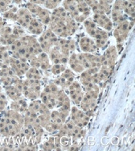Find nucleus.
I'll use <instances>...</instances> for the list:
<instances>
[{
  "instance_id": "nucleus-1",
  "label": "nucleus",
  "mask_w": 135,
  "mask_h": 151,
  "mask_svg": "<svg viewBox=\"0 0 135 151\" xmlns=\"http://www.w3.org/2000/svg\"><path fill=\"white\" fill-rule=\"evenodd\" d=\"M78 23L71 17L62 6L57 7L51 13L50 28L59 38H69L77 32Z\"/></svg>"
},
{
  "instance_id": "nucleus-2",
  "label": "nucleus",
  "mask_w": 135,
  "mask_h": 151,
  "mask_svg": "<svg viewBox=\"0 0 135 151\" xmlns=\"http://www.w3.org/2000/svg\"><path fill=\"white\" fill-rule=\"evenodd\" d=\"M0 134L3 138H10L20 134L24 125V115L8 109L0 113Z\"/></svg>"
},
{
  "instance_id": "nucleus-3",
  "label": "nucleus",
  "mask_w": 135,
  "mask_h": 151,
  "mask_svg": "<svg viewBox=\"0 0 135 151\" xmlns=\"http://www.w3.org/2000/svg\"><path fill=\"white\" fill-rule=\"evenodd\" d=\"M118 58V50L115 46H110L100 56L99 73L107 79H109L113 73Z\"/></svg>"
},
{
  "instance_id": "nucleus-4",
  "label": "nucleus",
  "mask_w": 135,
  "mask_h": 151,
  "mask_svg": "<svg viewBox=\"0 0 135 151\" xmlns=\"http://www.w3.org/2000/svg\"><path fill=\"white\" fill-rule=\"evenodd\" d=\"M60 89L61 88L52 81L50 82L40 92L39 99L50 110L56 109L57 97Z\"/></svg>"
},
{
  "instance_id": "nucleus-5",
  "label": "nucleus",
  "mask_w": 135,
  "mask_h": 151,
  "mask_svg": "<svg viewBox=\"0 0 135 151\" xmlns=\"http://www.w3.org/2000/svg\"><path fill=\"white\" fill-rule=\"evenodd\" d=\"M40 80H28L25 79L22 82V95L30 101L40 98L41 92Z\"/></svg>"
},
{
  "instance_id": "nucleus-6",
  "label": "nucleus",
  "mask_w": 135,
  "mask_h": 151,
  "mask_svg": "<svg viewBox=\"0 0 135 151\" xmlns=\"http://www.w3.org/2000/svg\"><path fill=\"white\" fill-rule=\"evenodd\" d=\"M134 21H130L129 19H126L115 25L113 35L118 44H122L127 39L134 26Z\"/></svg>"
},
{
  "instance_id": "nucleus-7",
  "label": "nucleus",
  "mask_w": 135,
  "mask_h": 151,
  "mask_svg": "<svg viewBox=\"0 0 135 151\" xmlns=\"http://www.w3.org/2000/svg\"><path fill=\"white\" fill-rule=\"evenodd\" d=\"M25 7L32 14L33 17L40 21L44 25H48L51 20V12L49 9L40 6V5L34 4L32 2H28Z\"/></svg>"
},
{
  "instance_id": "nucleus-8",
  "label": "nucleus",
  "mask_w": 135,
  "mask_h": 151,
  "mask_svg": "<svg viewBox=\"0 0 135 151\" xmlns=\"http://www.w3.org/2000/svg\"><path fill=\"white\" fill-rule=\"evenodd\" d=\"M58 39L59 37L50 28H47L40 34V37L38 38L37 40L42 48L43 51L47 54L52 47L56 44Z\"/></svg>"
},
{
  "instance_id": "nucleus-9",
  "label": "nucleus",
  "mask_w": 135,
  "mask_h": 151,
  "mask_svg": "<svg viewBox=\"0 0 135 151\" xmlns=\"http://www.w3.org/2000/svg\"><path fill=\"white\" fill-rule=\"evenodd\" d=\"M68 118L78 127L84 128L89 123L91 117L78 106H71Z\"/></svg>"
},
{
  "instance_id": "nucleus-10",
  "label": "nucleus",
  "mask_w": 135,
  "mask_h": 151,
  "mask_svg": "<svg viewBox=\"0 0 135 151\" xmlns=\"http://www.w3.org/2000/svg\"><path fill=\"white\" fill-rule=\"evenodd\" d=\"M78 59L85 69L95 67H100V56L95 53H79L77 54Z\"/></svg>"
},
{
  "instance_id": "nucleus-11",
  "label": "nucleus",
  "mask_w": 135,
  "mask_h": 151,
  "mask_svg": "<svg viewBox=\"0 0 135 151\" xmlns=\"http://www.w3.org/2000/svg\"><path fill=\"white\" fill-rule=\"evenodd\" d=\"M9 66L10 67L12 71L14 72V74L19 77L25 76L26 72L31 67L28 61L16 58L13 56L10 57V58H9Z\"/></svg>"
},
{
  "instance_id": "nucleus-12",
  "label": "nucleus",
  "mask_w": 135,
  "mask_h": 151,
  "mask_svg": "<svg viewBox=\"0 0 135 151\" xmlns=\"http://www.w3.org/2000/svg\"><path fill=\"white\" fill-rule=\"evenodd\" d=\"M68 90V96L71 102H73L75 106H78L84 95V90L78 81H73L67 88Z\"/></svg>"
},
{
  "instance_id": "nucleus-13",
  "label": "nucleus",
  "mask_w": 135,
  "mask_h": 151,
  "mask_svg": "<svg viewBox=\"0 0 135 151\" xmlns=\"http://www.w3.org/2000/svg\"><path fill=\"white\" fill-rule=\"evenodd\" d=\"M112 4L113 6H111L110 13L111 14V19L113 25H117L118 24L128 18L123 11V0H115Z\"/></svg>"
},
{
  "instance_id": "nucleus-14",
  "label": "nucleus",
  "mask_w": 135,
  "mask_h": 151,
  "mask_svg": "<svg viewBox=\"0 0 135 151\" xmlns=\"http://www.w3.org/2000/svg\"><path fill=\"white\" fill-rule=\"evenodd\" d=\"M75 80V75L71 69L66 68L60 75L57 76L56 79L53 81L61 89H67L70 85Z\"/></svg>"
},
{
  "instance_id": "nucleus-15",
  "label": "nucleus",
  "mask_w": 135,
  "mask_h": 151,
  "mask_svg": "<svg viewBox=\"0 0 135 151\" xmlns=\"http://www.w3.org/2000/svg\"><path fill=\"white\" fill-rule=\"evenodd\" d=\"M33 18V15L28 11V9L26 7H24L17 10L13 20L23 28H27L28 24Z\"/></svg>"
},
{
  "instance_id": "nucleus-16",
  "label": "nucleus",
  "mask_w": 135,
  "mask_h": 151,
  "mask_svg": "<svg viewBox=\"0 0 135 151\" xmlns=\"http://www.w3.org/2000/svg\"><path fill=\"white\" fill-rule=\"evenodd\" d=\"M92 19L99 28H102L107 32H110L113 29V23L107 14H93Z\"/></svg>"
},
{
  "instance_id": "nucleus-17",
  "label": "nucleus",
  "mask_w": 135,
  "mask_h": 151,
  "mask_svg": "<svg viewBox=\"0 0 135 151\" xmlns=\"http://www.w3.org/2000/svg\"><path fill=\"white\" fill-rule=\"evenodd\" d=\"M62 7L76 22H78V24L82 23L78 11L77 0H64L62 2Z\"/></svg>"
},
{
  "instance_id": "nucleus-18",
  "label": "nucleus",
  "mask_w": 135,
  "mask_h": 151,
  "mask_svg": "<svg viewBox=\"0 0 135 151\" xmlns=\"http://www.w3.org/2000/svg\"><path fill=\"white\" fill-rule=\"evenodd\" d=\"M96 42L97 48L99 50H104L109 40L108 32L99 28H97V32H95L93 37L92 38Z\"/></svg>"
},
{
  "instance_id": "nucleus-19",
  "label": "nucleus",
  "mask_w": 135,
  "mask_h": 151,
  "mask_svg": "<svg viewBox=\"0 0 135 151\" xmlns=\"http://www.w3.org/2000/svg\"><path fill=\"white\" fill-rule=\"evenodd\" d=\"M79 47L84 53H96L99 50L93 39L87 36L81 38L79 40Z\"/></svg>"
},
{
  "instance_id": "nucleus-20",
  "label": "nucleus",
  "mask_w": 135,
  "mask_h": 151,
  "mask_svg": "<svg viewBox=\"0 0 135 151\" xmlns=\"http://www.w3.org/2000/svg\"><path fill=\"white\" fill-rule=\"evenodd\" d=\"M5 94L7 95V99H9L11 101H16L22 98V91L21 90L17 87L16 85H9L3 87Z\"/></svg>"
},
{
  "instance_id": "nucleus-21",
  "label": "nucleus",
  "mask_w": 135,
  "mask_h": 151,
  "mask_svg": "<svg viewBox=\"0 0 135 151\" xmlns=\"http://www.w3.org/2000/svg\"><path fill=\"white\" fill-rule=\"evenodd\" d=\"M67 63H69L70 69L73 72H74V73H82L84 70H85V68L83 67L82 64L80 61V60L78 59V55H77L76 53H71L70 54Z\"/></svg>"
},
{
  "instance_id": "nucleus-22",
  "label": "nucleus",
  "mask_w": 135,
  "mask_h": 151,
  "mask_svg": "<svg viewBox=\"0 0 135 151\" xmlns=\"http://www.w3.org/2000/svg\"><path fill=\"white\" fill-rule=\"evenodd\" d=\"M26 29L28 30V32L33 35H40L44 31V24L35 17L31 20Z\"/></svg>"
},
{
  "instance_id": "nucleus-23",
  "label": "nucleus",
  "mask_w": 135,
  "mask_h": 151,
  "mask_svg": "<svg viewBox=\"0 0 135 151\" xmlns=\"http://www.w3.org/2000/svg\"><path fill=\"white\" fill-rule=\"evenodd\" d=\"M36 57H37L38 63H39V69L44 72L50 71L52 67V64H51L52 62L50 61L48 54L45 52H42L40 54L36 55Z\"/></svg>"
},
{
  "instance_id": "nucleus-24",
  "label": "nucleus",
  "mask_w": 135,
  "mask_h": 151,
  "mask_svg": "<svg viewBox=\"0 0 135 151\" xmlns=\"http://www.w3.org/2000/svg\"><path fill=\"white\" fill-rule=\"evenodd\" d=\"M10 109L14 111H16L17 113L25 114L27 109H28V102L26 101L25 99H20L16 101H12L10 105H9Z\"/></svg>"
},
{
  "instance_id": "nucleus-25",
  "label": "nucleus",
  "mask_w": 135,
  "mask_h": 151,
  "mask_svg": "<svg viewBox=\"0 0 135 151\" xmlns=\"http://www.w3.org/2000/svg\"><path fill=\"white\" fill-rule=\"evenodd\" d=\"M123 8L124 14L130 21H134L135 5L134 2L128 0H123Z\"/></svg>"
},
{
  "instance_id": "nucleus-26",
  "label": "nucleus",
  "mask_w": 135,
  "mask_h": 151,
  "mask_svg": "<svg viewBox=\"0 0 135 151\" xmlns=\"http://www.w3.org/2000/svg\"><path fill=\"white\" fill-rule=\"evenodd\" d=\"M26 79L28 80H41V73L40 70L35 67H30L26 73L25 74Z\"/></svg>"
},
{
  "instance_id": "nucleus-27",
  "label": "nucleus",
  "mask_w": 135,
  "mask_h": 151,
  "mask_svg": "<svg viewBox=\"0 0 135 151\" xmlns=\"http://www.w3.org/2000/svg\"><path fill=\"white\" fill-rule=\"evenodd\" d=\"M10 57L11 55H10V53L8 49V46L0 45V61L9 65Z\"/></svg>"
},
{
  "instance_id": "nucleus-28",
  "label": "nucleus",
  "mask_w": 135,
  "mask_h": 151,
  "mask_svg": "<svg viewBox=\"0 0 135 151\" xmlns=\"http://www.w3.org/2000/svg\"><path fill=\"white\" fill-rule=\"evenodd\" d=\"M97 1H98V5L102 9V11L107 15L110 14L111 8V6L115 0H97Z\"/></svg>"
},
{
  "instance_id": "nucleus-29",
  "label": "nucleus",
  "mask_w": 135,
  "mask_h": 151,
  "mask_svg": "<svg viewBox=\"0 0 135 151\" xmlns=\"http://www.w3.org/2000/svg\"><path fill=\"white\" fill-rule=\"evenodd\" d=\"M66 68V64H53L52 65L50 72L54 76L60 75Z\"/></svg>"
},
{
  "instance_id": "nucleus-30",
  "label": "nucleus",
  "mask_w": 135,
  "mask_h": 151,
  "mask_svg": "<svg viewBox=\"0 0 135 151\" xmlns=\"http://www.w3.org/2000/svg\"><path fill=\"white\" fill-rule=\"evenodd\" d=\"M62 2V0H46V2L44 6L47 9H54L59 7Z\"/></svg>"
},
{
  "instance_id": "nucleus-31",
  "label": "nucleus",
  "mask_w": 135,
  "mask_h": 151,
  "mask_svg": "<svg viewBox=\"0 0 135 151\" xmlns=\"http://www.w3.org/2000/svg\"><path fill=\"white\" fill-rule=\"evenodd\" d=\"M41 149L44 150H52L55 148V138H49L48 140L44 142Z\"/></svg>"
},
{
  "instance_id": "nucleus-32",
  "label": "nucleus",
  "mask_w": 135,
  "mask_h": 151,
  "mask_svg": "<svg viewBox=\"0 0 135 151\" xmlns=\"http://www.w3.org/2000/svg\"><path fill=\"white\" fill-rule=\"evenodd\" d=\"M8 99L7 95L3 91L0 93V113H2L3 111L6 110V109L8 106Z\"/></svg>"
},
{
  "instance_id": "nucleus-33",
  "label": "nucleus",
  "mask_w": 135,
  "mask_h": 151,
  "mask_svg": "<svg viewBox=\"0 0 135 151\" xmlns=\"http://www.w3.org/2000/svg\"><path fill=\"white\" fill-rule=\"evenodd\" d=\"M13 0H0V13H4L11 7Z\"/></svg>"
},
{
  "instance_id": "nucleus-34",
  "label": "nucleus",
  "mask_w": 135,
  "mask_h": 151,
  "mask_svg": "<svg viewBox=\"0 0 135 151\" xmlns=\"http://www.w3.org/2000/svg\"><path fill=\"white\" fill-rule=\"evenodd\" d=\"M85 2V3L90 7V9H92L95 6H97V3H98V1L97 0H84Z\"/></svg>"
},
{
  "instance_id": "nucleus-35",
  "label": "nucleus",
  "mask_w": 135,
  "mask_h": 151,
  "mask_svg": "<svg viewBox=\"0 0 135 151\" xmlns=\"http://www.w3.org/2000/svg\"><path fill=\"white\" fill-rule=\"evenodd\" d=\"M28 2H32L34 4L40 5V6H44L46 2V0H28Z\"/></svg>"
},
{
  "instance_id": "nucleus-36",
  "label": "nucleus",
  "mask_w": 135,
  "mask_h": 151,
  "mask_svg": "<svg viewBox=\"0 0 135 151\" xmlns=\"http://www.w3.org/2000/svg\"><path fill=\"white\" fill-rule=\"evenodd\" d=\"M6 21H5V19L2 17H0V29L3 27V26L6 25Z\"/></svg>"
},
{
  "instance_id": "nucleus-37",
  "label": "nucleus",
  "mask_w": 135,
  "mask_h": 151,
  "mask_svg": "<svg viewBox=\"0 0 135 151\" xmlns=\"http://www.w3.org/2000/svg\"><path fill=\"white\" fill-rule=\"evenodd\" d=\"M2 91H3V87H2V85L1 84V83H0V93Z\"/></svg>"
},
{
  "instance_id": "nucleus-38",
  "label": "nucleus",
  "mask_w": 135,
  "mask_h": 151,
  "mask_svg": "<svg viewBox=\"0 0 135 151\" xmlns=\"http://www.w3.org/2000/svg\"><path fill=\"white\" fill-rule=\"evenodd\" d=\"M128 1H130V2H134V0H128Z\"/></svg>"
}]
</instances>
